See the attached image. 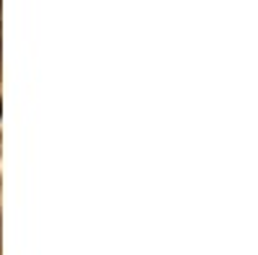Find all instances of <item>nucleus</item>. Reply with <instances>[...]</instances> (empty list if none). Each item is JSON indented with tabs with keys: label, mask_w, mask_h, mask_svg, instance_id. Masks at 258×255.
Listing matches in <instances>:
<instances>
[{
	"label": "nucleus",
	"mask_w": 258,
	"mask_h": 255,
	"mask_svg": "<svg viewBox=\"0 0 258 255\" xmlns=\"http://www.w3.org/2000/svg\"><path fill=\"white\" fill-rule=\"evenodd\" d=\"M0 24H3V6H0Z\"/></svg>",
	"instance_id": "1"
},
{
	"label": "nucleus",
	"mask_w": 258,
	"mask_h": 255,
	"mask_svg": "<svg viewBox=\"0 0 258 255\" xmlns=\"http://www.w3.org/2000/svg\"><path fill=\"white\" fill-rule=\"evenodd\" d=\"M0 62H3V44H0Z\"/></svg>",
	"instance_id": "2"
}]
</instances>
